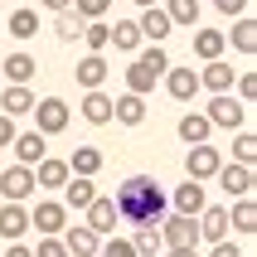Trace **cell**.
<instances>
[{
  "instance_id": "obj_1",
  "label": "cell",
  "mask_w": 257,
  "mask_h": 257,
  "mask_svg": "<svg viewBox=\"0 0 257 257\" xmlns=\"http://www.w3.org/2000/svg\"><path fill=\"white\" fill-rule=\"evenodd\" d=\"M112 204H116V218H126V223H160V218H165V194H160V185L151 175L121 180Z\"/></svg>"
},
{
  "instance_id": "obj_2",
  "label": "cell",
  "mask_w": 257,
  "mask_h": 257,
  "mask_svg": "<svg viewBox=\"0 0 257 257\" xmlns=\"http://www.w3.org/2000/svg\"><path fill=\"white\" fill-rule=\"evenodd\" d=\"M170 68V54H165V44H151L146 54H131V68H126V92L146 97V92H156V83L165 78Z\"/></svg>"
},
{
  "instance_id": "obj_3",
  "label": "cell",
  "mask_w": 257,
  "mask_h": 257,
  "mask_svg": "<svg viewBox=\"0 0 257 257\" xmlns=\"http://www.w3.org/2000/svg\"><path fill=\"white\" fill-rule=\"evenodd\" d=\"M29 116H34V131H44V136H58V131H68V121H73L63 97H39L29 107Z\"/></svg>"
},
{
  "instance_id": "obj_4",
  "label": "cell",
  "mask_w": 257,
  "mask_h": 257,
  "mask_svg": "<svg viewBox=\"0 0 257 257\" xmlns=\"http://www.w3.org/2000/svg\"><path fill=\"white\" fill-rule=\"evenodd\" d=\"M209 126H223V131H243L247 121V102H238L233 92H214V102H209Z\"/></svg>"
},
{
  "instance_id": "obj_5",
  "label": "cell",
  "mask_w": 257,
  "mask_h": 257,
  "mask_svg": "<svg viewBox=\"0 0 257 257\" xmlns=\"http://www.w3.org/2000/svg\"><path fill=\"white\" fill-rule=\"evenodd\" d=\"M29 228H39V238H58V233L68 228V209L54 199H39L29 209Z\"/></svg>"
},
{
  "instance_id": "obj_6",
  "label": "cell",
  "mask_w": 257,
  "mask_h": 257,
  "mask_svg": "<svg viewBox=\"0 0 257 257\" xmlns=\"http://www.w3.org/2000/svg\"><path fill=\"white\" fill-rule=\"evenodd\" d=\"M156 228H160V243L165 247H199V228H194V218H185V214L160 218Z\"/></svg>"
},
{
  "instance_id": "obj_7",
  "label": "cell",
  "mask_w": 257,
  "mask_h": 257,
  "mask_svg": "<svg viewBox=\"0 0 257 257\" xmlns=\"http://www.w3.org/2000/svg\"><path fill=\"white\" fill-rule=\"evenodd\" d=\"M218 165H223V156H218V146H209V141L185 151V175H189V180H199V185H204V180H214Z\"/></svg>"
},
{
  "instance_id": "obj_8",
  "label": "cell",
  "mask_w": 257,
  "mask_h": 257,
  "mask_svg": "<svg viewBox=\"0 0 257 257\" xmlns=\"http://www.w3.org/2000/svg\"><path fill=\"white\" fill-rule=\"evenodd\" d=\"M214 180L223 185V194H228V199H243V194H252V185H257L252 165H238V160H233V165H218Z\"/></svg>"
},
{
  "instance_id": "obj_9",
  "label": "cell",
  "mask_w": 257,
  "mask_h": 257,
  "mask_svg": "<svg viewBox=\"0 0 257 257\" xmlns=\"http://www.w3.org/2000/svg\"><path fill=\"white\" fill-rule=\"evenodd\" d=\"M34 189H39V185H34V170H29V165H10V170H0V194H5L10 204H25Z\"/></svg>"
},
{
  "instance_id": "obj_10",
  "label": "cell",
  "mask_w": 257,
  "mask_h": 257,
  "mask_svg": "<svg viewBox=\"0 0 257 257\" xmlns=\"http://www.w3.org/2000/svg\"><path fill=\"white\" fill-rule=\"evenodd\" d=\"M10 146H15V165H29V170L49 156V136H44V131H15Z\"/></svg>"
},
{
  "instance_id": "obj_11",
  "label": "cell",
  "mask_w": 257,
  "mask_h": 257,
  "mask_svg": "<svg viewBox=\"0 0 257 257\" xmlns=\"http://www.w3.org/2000/svg\"><path fill=\"white\" fill-rule=\"evenodd\" d=\"M194 228H199V243H209V247L223 243V238H228V209H223V204H204Z\"/></svg>"
},
{
  "instance_id": "obj_12",
  "label": "cell",
  "mask_w": 257,
  "mask_h": 257,
  "mask_svg": "<svg viewBox=\"0 0 257 257\" xmlns=\"http://www.w3.org/2000/svg\"><path fill=\"white\" fill-rule=\"evenodd\" d=\"M25 233H29V209L25 204H0V238L5 243H25Z\"/></svg>"
},
{
  "instance_id": "obj_13",
  "label": "cell",
  "mask_w": 257,
  "mask_h": 257,
  "mask_svg": "<svg viewBox=\"0 0 257 257\" xmlns=\"http://www.w3.org/2000/svg\"><path fill=\"white\" fill-rule=\"evenodd\" d=\"M136 29H141V39H151V44H165V39L175 34L170 15L160 10V5H146V10H141V20H136Z\"/></svg>"
},
{
  "instance_id": "obj_14",
  "label": "cell",
  "mask_w": 257,
  "mask_h": 257,
  "mask_svg": "<svg viewBox=\"0 0 257 257\" xmlns=\"http://www.w3.org/2000/svg\"><path fill=\"white\" fill-rule=\"evenodd\" d=\"M83 223H87L92 233H97V238L116 233V204H112V199H102V194H97V199H92V204L83 209Z\"/></svg>"
},
{
  "instance_id": "obj_15",
  "label": "cell",
  "mask_w": 257,
  "mask_h": 257,
  "mask_svg": "<svg viewBox=\"0 0 257 257\" xmlns=\"http://www.w3.org/2000/svg\"><path fill=\"white\" fill-rule=\"evenodd\" d=\"M63 247H68V257H97L102 238L87 228V223H68V228H63Z\"/></svg>"
},
{
  "instance_id": "obj_16",
  "label": "cell",
  "mask_w": 257,
  "mask_h": 257,
  "mask_svg": "<svg viewBox=\"0 0 257 257\" xmlns=\"http://www.w3.org/2000/svg\"><path fill=\"white\" fill-rule=\"evenodd\" d=\"M107 54H87V58H78V68H73V78H78V87L83 92H92V87H102L107 83Z\"/></svg>"
},
{
  "instance_id": "obj_17",
  "label": "cell",
  "mask_w": 257,
  "mask_h": 257,
  "mask_svg": "<svg viewBox=\"0 0 257 257\" xmlns=\"http://www.w3.org/2000/svg\"><path fill=\"white\" fill-rule=\"evenodd\" d=\"M165 92H170L175 102H194V92H199V73L194 68H165Z\"/></svg>"
},
{
  "instance_id": "obj_18",
  "label": "cell",
  "mask_w": 257,
  "mask_h": 257,
  "mask_svg": "<svg viewBox=\"0 0 257 257\" xmlns=\"http://www.w3.org/2000/svg\"><path fill=\"white\" fill-rule=\"evenodd\" d=\"M92 199H97V185H92L87 175H68V180H63V209H78V214H83Z\"/></svg>"
},
{
  "instance_id": "obj_19",
  "label": "cell",
  "mask_w": 257,
  "mask_h": 257,
  "mask_svg": "<svg viewBox=\"0 0 257 257\" xmlns=\"http://www.w3.org/2000/svg\"><path fill=\"white\" fill-rule=\"evenodd\" d=\"M34 73H39V58L25 54V49H15V54L0 63V78H5V83H29Z\"/></svg>"
},
{
  "instance_id": "obj_20",
  "label": "cell",
  "mask_w": 257,
  "mask_h": 257,
  "mask_svg": "<svg viewBox=\"0 0 257 257\" xmlns=\"http://www.w3.org/2000/svg\"><path fill=\"white\" fill-rule=\"evenodd\" d=\"M233 63H223V58H209L204 63V73H199V87H209V92H233Z\"/></svg>"
},
{
  "instance_id": "obj_21",
  "label": "cell",
  "mask_w": 257,
  "mask_h": 257,
  "mask_svg": "<svg viewBox=\"0 0 257 257\" xmlns=\"http://www.w3.org/2000/svg\"><path fill=\"white\" fill-rule=\"evenodd\" d=\"M34 92H29V83H10L5 92H0V112L5 116H29V107H34Z\"/></svg>"
},
{
  "instance_id": "obj_22",
  "label": "cell",
  "mask_w": 257,
  "mask_h": 257,
  "mask_svg": "<svg viewBox=\"0 0 257 257\" xmlns=\"http://www.w3.org/2000/svg\"><path fill=\"white\" fill-rule=\"evenodd\" d=\"M83 121H92V126H107L112 121V97L102 92V87H92V92H83Z\"/></svg>"
},
{
  "instance_id": "obj_23",
  "label": "cell",
  "mask_w": 257,
  "mask_h": 257,
  "mask_svg": "<svg viewBox=\"0 0 257 257\" xmlns=\"http://www.w3.org/2000/svg\"><path fill=\"white\" fill-rule=\"evenodd\" d=\"M223 39H228L238 54H257V20H252V15H238V20H233V29L223 34Z\"/></svg>"
},
{
  "instance_id": "obj_24",
  "label": "cell",
  "mask_w": 257,
  "mask_h": 257,
  "mask_svg": "<svg viewBox=\"0 0 257 257\" xmlns=\"http://www.w3.org/2000/svg\"><path fill=\"white\" fill-rule=\"evenodd\" d=\"M112 121H121V126H141V121H146V97L121 92V97L112 102Z\"/></svg>"
},
{
  "instance_id": "obj_25",
  "label": "cell",
  "mask_w": 257,
  "mask_h": 257,
  "mask_svg": "<svg viewBox=\"0 0 257 257\" xmlns=\"http://www.w3.org/2000/svg\"><path fill=\"white\" fill-rule=\"evenodd\" d=\"M175 131H180V141H185V146H204L209 136H214V126H209V116H204V112H185Z\"/></svg>"
},
{
  "instance_id": "obj_26",
  "label": "cell",
  "mask_w": 257,
  "mask_h": 257,
  "mask_svg": "<svg viewBox=\"0 0 257 257\" xmlns=\"http://www.w3.org/2000/svg\"><path fill=\"white\" fill-rule=\"evenodd\" d=\"M228 228L243 233V238H252V233H257V204H252V194H243V199L228 209Z\"/></svg>"
},
{
  "instance_id": "obj_27",
  "label": "cell",
  "mask_w": 257,
  "mask_h": 257,
  "mask_svg": "<svg viewBox=\"0 0 257 257\" xmlns=\"http://www.w3.org/2000/svg\"><path fill=\"white\" fill-rule=\"evenodd\" d=\"M107 49H116V54H141V29H136V20H116Z\"/></svg>"
},
{
  "instance_id": "obj_28",
  "label": "cell",
  "mask_w": 257,
  "mask_h": 257,
  "mask_svg": "<svg viewBox=\"0 0 257 257\" xmlns=\"http://www.w3.org/2000/svg\"><path fill=\"white\" fill-rule=\"evenodd\" d=\"M63 180H68V160L44 156L39 165H34V185H39V189H63Z\"/></svg>"
},
{
  "instance_id": "obj_29",
  "label": "cell",
  "mask_w": 257,
  "mask_h": 257,
  "mask_svg": "<svg viewBox=\"0 0 257 257\" xmlns=\"http://www.w3.org/2000/svg\"><path fill=\"white\" fill-rule=\"evenodd\" d=\"M160 10L170 15L175 29H199V0H165Z\"/></svg>"
},
{
  "instance_id": "obj_30",
  "label": "cell",
  "mask_w": 257,
  "mask_h": 257,
  "mask_svg": "<svg viewBox=\"0 0 257 257\" xmlns=\"http://www.w3.org/2000/svg\"><path fill=\"white\" fill-rule=\"evenodd\" d=\"M5 34H10V39H20V44L34 39V34H39V10H29V5H25V10H15L10 20H5Z\"/></svg>"
},
{
  "instance_id": "obj_31",
  "label": "cell",
  "mask_w": 257,
  "mask_h": 257,
  "mask_svg": "<svg viewBox=\"0 0 257 257\" xmlns=\"http://www.w3.org/2000/svg\"><path fill=\"white\" fill-rule=\"evenodd\" d=\"M199 209H204V185H199V180H185V185L175 189V214L194 218Z\"/></svg>"
},
{
  "instance_id": "obj_32",
  "label": "cell",
  "mask_w": 257,
  "mask_h": 257,
  "mask_svg": "<svg viewBox=\"0 0 257 257\" xmlns=\"http://www.w3.org/2000/svg\"><path fill=\"white\" fill-rule=\"evenodd\" d=\"M228 39H223V29H194V54L209 63V58H223Z\"/></svg>"
},
{
  "instance_id": "obj_33",
  "label": "cell",
  "mask_w": 257,
  "mask_h": 257,
  "mask_svg": "<svg viewBox=\"0 0 257 257\" xmlns=\"http://www.w3.org/2000/svg\"><path fill=\"white\" fill-rule=\"evenodd\" d=\"M97 170H102V151L97 146H78L68 156V175H87V180H92Z\"/></svg>"
},
{
  "instance_id": "obj_34",
  "label": "cell",
  "mask_w": 257,
  "mask_h": 257,
  "mask_svg": "<svg viewBox=\"0 0 257 257\" xmlns=\"http://www.w3.org/2000/svg\"><path fill=\"white\" fill-rule=\"evenodd\" d=\"M83 25H87V20L68 5V10H58V15H54V39H58V44H73L78 34H83Z\"/></svg>"
},
{
  "instance_id": "obj_35",
  "label": "cell",
  "mask_w": 257,
  "mask_h": 257,
  "mask_svg": "<svg viewBox=\"0 0 257 257\" xmlns=\"http://www.w3.org/2000/svg\"><path fill=\"white\" fill-rule=\"evenodd\" d=\"M131 247H136V257H156V252H165V243H160V228H156V223H136V238H131Z\"/></svg>"
},
{
  "instance_id": "obj_36",
  "label": "cell",
  "mask_w": 257,
  "mask_h": 257,
  "mask_svg": "<svg viewBox=\"0 0 257 257\" xmlns=\"http://www.w3.org/2000/svg\"><path fill=\"white\" fill-rule=\"evenodd\" d=\"M78 39L87 44V54H107V39H112V25H102V20H87Z\"/></svg>"
},
{
  "instance_id": "obj_37",
  "label": "cell",
  "mask_w": 257,
  "mask_h": 257,
  "mask_svg": "<svg viewBox=\"0 0 257 257\" xmlns=\"http://www.w3.org/2000/svg\"><path fill=\"white\" fill-rule=\"evenodd\" d=\"M233 160H238V165H252V160H257V136H252V131H238V141H233Z\"/></svg>"
},
{
  "instance_id": "obj_38",
  "label": "cell",
  "mask_w": 257,
  "mask_h": 257,
  "mask_svg": "<svg viewBox=\"0 0 257 257\" xmlns=\"http://www.w3.org/2000/svg\"><path fill=\"white\" fill-rule=\"evenodd\" d=\"M73 10L83 15V20H102V15L112 10V0H73Z\"/></svg>"
},
{
  "instance_id": "obj_39",
  "label": "cell",
  "mask_w": 257,
  "mask_h": 257,
  "mask_svg": "<svg viewBox=\"0 0 257 257\" xmlns=\"http://www.w3.org/2000/svg\"><path fill=\"white\" fill-rule=\"evenodd\" d=\"M97 252L102 257H136V247H131V238H107Z\"/></svg>"
},
{
  "instance_id": "obj_40",
  "label": "cell",
  "mask_w": 257,
  "mask_h": 257,
  "mask_svg": "<svg viewBox=\"0 0 257 257\" xmlns=\"http://www.w3.org/2000/svg\"><path fill=\"white\" fill-rule=\"evenodd\" d=\"M34 257H68V247H63V238H39Z\"/></svg>"
},
{
  "instance_id": "obj_41",
  "label": "cell",
  "mask_w": 257,
  "mask_h": 257,
  "mask_svg": "<svg viewBox=\"0 0 257 257\" xmlns=\"http://www.w3.org/2000/svg\"><path fill=\"white\" fill-rule=\"evenodd\" d=\"M214 5H218V15L238 20V15H247V5H252V0H214Z\"/></svg>"
},
{
  "instance_id": "obj_42",
  "label": "cell",
  "mask_w": 257,
  "mask_h": 257,
  "mask_svg": "<svg viewBox=\"0 0 257 257\" xmlns=\"http://www.w3.org/2000/svg\"><path fill=\"white\" fill-rule=\"evenodd\" d=\"M252 97H257V78H252V73H243V78H238V102L252 107Z\"/></svg>"
},
{
  "instance_id": "obj_43",
  "label": "cell",
  "mask_w": 257,
  "mask_h": 257,
  "mask_svg": "<svg viewBox=\"0 0 257 257\" xmlns=\"http://www.w3.org/2000/svg\"><path fill=\"white\" fill-rule=\"evenodd\" d=\"M209 257H243V247L233 243V238H223V243H214V247H209Z\"/></svg>"
},
{
  "instance_id": "obj_44",
  "label": "cell",
  "mask_w": 257,
  "mask_h": 257,
  "mask_svg": "<svg viewBox=\"0 0 257 257\" xmlns=\"http://www.w3.org/2000/svg\"><path fill=\"white\" fill-rule=\"evenodd\" d=\"M10 141H15V116L0 112V146H10Z\"/></svg>"
},
{
  "instance_id": "obj_45",
  "label": "cell",
  "mask_w": 257,
  "mask_h": 257,
  "mask_svg": "<svg viewBox=\"0 0 257 257\" xmlns=\"http://www.w3.org/2000/svg\"><path fill=\"white\" fill-rule=\"evenodd\" d=\"M0 257H34V247H25V243H5V252Z\"/></svg>"
},
{
  "instance_id": "obj_46",
  "label": "cell",
  "mask_w": 257,
  "mask_h": 257,
  "mask_svg": "<svg viewBox=\"0 0 257 257\" xmlns=\"http://www.w3.org/2000/svg\"><path fill=\"white\" fill-rule=\"evenodd\" d=\"M165 257H199V247H165Z\"/></svg>"
},
{
  "instance_id": "obj_47",
  "label": "cell",
  "mask_w": 257,
  "mask_h": 257,
  "mask_svg": "<svg viewBox=\"0 0 257 257\" xmlns=\"http://www.w3.org/2000/svg\"><path fill=\"white\" fill-rule=\"evenodd\" d=\"M39 5H44V10H54V15H58V10H68L73 0H39Z\"/></svg>"
},
{
  "instance_id": "obj_48",
  "label": "cell",
  "mask_w": 257,
  "mask_h": 257,
  "mask_svg": "<svg viewBox=\"0 0 257 257\" xmlns=\"http://www.w3.org/2000/svg\"><path fill=\"white\" fill-rule=\"evenodd\" d=\"M131 5H141V10H146V5H156V0H131Z\"/></svg>"
},
{
  "instance_id": "obj_49",
  "label": "cell",
  "mask_w": 257,
  "mask_h": 257,
  "mask_svg": "<svg viewBox=\"0 0 257 257\" xmlns=\"http://www.w3.org/2000/svg\"><path fill=\"white\" fill-rule=\"evenodd\" d=\"M0 29H5V25H0Z\"/></svg>"
},
{
  "instance_id": "obj_50",
  "label": "cell",
  "mask_w": 257,
  "mask_h": 257,
  "mask_svg": "<svg viewBox=\"0 0 257 257\" xmlns=\"http://www.w3.org/2000/svg\"><path fill=\"white\" fill-rule=\"evenodd\" d=\"M97 257H102V252H97Z\"/></svg>"
}]
</instances>
